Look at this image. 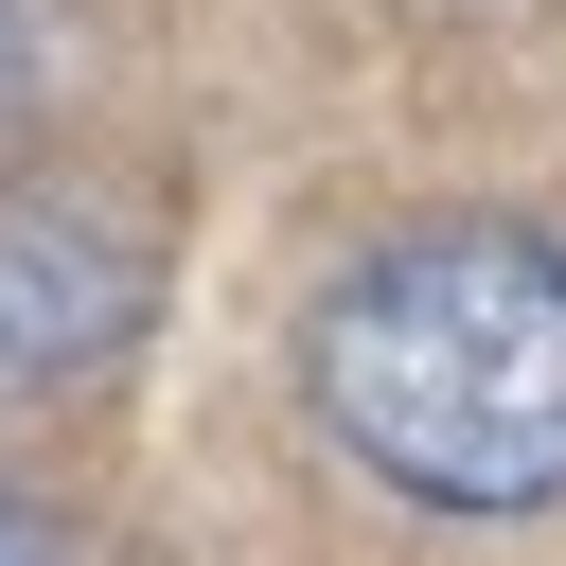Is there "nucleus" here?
<instances>
[{
	"mask_svg": "<svg viewBox=\"0 0 566 566\" xmlns=\"http://www.w3.org/2000/svg\"><path fill=\"white\" fill-rule=\"evenodd\" d=\"M301 407L407 513H566V248L424 230L301 318Z\"/></svg>",
	"mask_w": 566,
	"mask_h": 566,
	"instance_id": "obj_1",
	"label": "nucleus"
},
{
	"mask_svg": "<svg viewBox=\"0 0 566 566\" xmlns=\"http://www.w3.org/2000/svg\"><path fill=\"white\" fill-rule=\"evenodd\" d=\"M0 566H53V531H35V513H18V495H0Z\"/></svg>",
	"mask_w": 566,
	"mask_h": 566,
	"instance_id": "obj_4",
	"label": "nucleus"
},
{
	"mask_svg": "<svg viewBox=\"0 0 566 566\" xmlns=\"http://www.w3.org/2000/svg\"><path fill=\"white\" fill-rule=\"evenodd\" d=\"M142 318H159V248L71 177H0V407L88 389Z\"/></svg>",
	"mask_w": 566,
	"mask_h": 566,
	"instance_id": "obj_2",
	"label": "nucleus"
},
{
	"mask_svg": "<svg viewBox=\"0 0 566 566\" xmlns=\"http://www.w3.org/2000/svg\"><path fill=\"white\" fill-rule=\"evenodd\" d=\"M53 88V0H0V124Z\"/></svg>",
	"mask_w": 566,
	"mask_h": 566,
	"instance_id": "obj_3",
	"label": "nucleus"
}]
</instances>
